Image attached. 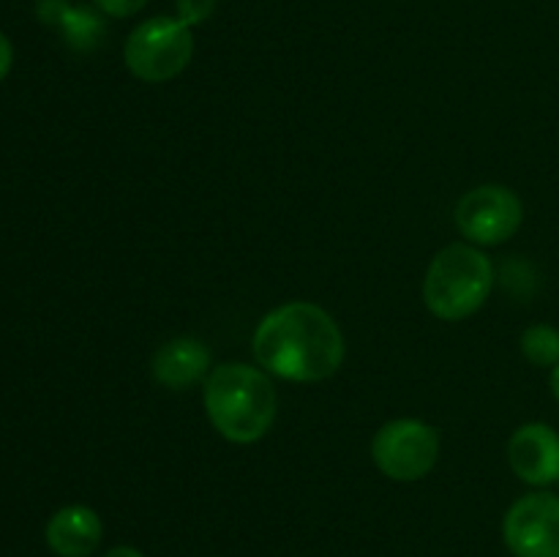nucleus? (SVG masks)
Returning <instances> with one entry per match:
<instances>
[{"label": "nucleus", "instance_id": "f257e3e1", "mask_svg": "<svg viewBox=\"0 0 559 557\" xmlns=\"http://www.w3.org/2000/svg\"><path fill=\"white\" fill-rule=\"evenodd\" d=\"M254 358L267 375L289 382H320L344 364V333L322 306L289 300L267 311L257 325Z\"/></svg>", "mask_w": 559, "mask_h": 557}, {"label": "nucleus", "instance_id": "f03ea898", "mask_svg": "<svg viewBox=\"0 0 559 557\" xmlns=\"http://www.w3.org/2000/svg\"><path fill=\"white\" fill-rule=\"evenodd\" d=\"M202 399L213 429L238 446L262 440L278 413V393L271 377L249 364L216 366L207 375Z\"/></svg>", "mask_w": 559, "mask_h": 557}, {"label": "nucleus", "instance_id": "7ed1b4c3", "mask_svg": "<svg viewBox=\"0 0 559 557\" xmlns=\"http://www.w3.org/2000/svg\"><path fill=\"white\" fill-rule=\"evenodd\" d=\"M495 289V265L473 244H451L435 254L424 276V304L445 322L475 315Z\"/></svg>", "mask_w": 559, "mask_h": 557}, {"label": "nucleus", "instance_id": "20e7f679", "mask_svg": "<svg viewBox=\"0 0 559 557\" xmlns=\"http://www.w3.org/2000/svg\"><path fill=\"white\" fill-rule=\"evenodd\" d=\"M194 58L191 27L178 16H153L129 33L123 47L126 69L142 82H169Z\"/></svg>", "mask_w": 559, "mask_h": 557}, {"label": "nucleus", "instance_id": "39448f33", "mask_svg": "<svg viewBox=\"0 0 559 557\" xmlns=\"http://www.w3.org/2000/svg\"><path fill=\"white\" fill-rule=\"evenodd\" d=\"M371 459L391 481H420L440 459V431L420 418L388 420L371 440Z\"/></svg>", "mask_w": 559, "mask_h": 557}, {"label": "nucleus", "instance_id": "423d86ee", "mask_svg": "<svg viewBox=\"0 0 559 557\" xmlns=\"http://www.w3.org/2000/svg\"><path fill=\"white\" fill-rule=\"evenodd\" d=\"M456 227L469 244L475 246H500L519 233L524 222V205L519 194L508 186L486 183L469 189L459 200Z\"/></svg>", "mask_w": 559, "mask_h": 557}, {"label": "nucleus", "instance_id": "0eeeda50", "mask_svg": "<svg viewBox=\"0 0 559 557\" xmlns=\"http://www.w3.org/2000/svg\"><path fill=\"white\" fill-rule=\"evenodd\" d=\"M502 538L513 557H559V495L519 497L502 519Z\"/></svg>", "mask_w": 559, "mask_h": 557}, {"label": "nucleus", "instance_id": "6e6552de", "mask_svg": "<svg viewBox=\"0 0 559 557\" xmlns=\"http://www.w3.org/2000/svg\"><path fill=\"white\" fill-rule=\"evenodd\" d=\"M508 464L530 486L559 481V431L549 424H524L508 440Z\"/></svg>", "mask_w": 559, "mask_h": 557}, {"label": "nucleus", "instance_id": "1a4fd4ad", "mask_svg": "<svg viewBox=\"0 0 559 557\" xmlns=\"http://www.w3.org/2000/svg\"><path fill=\"white\" fill-rule=\"evenodd\" d=\"M47 546L58 557H91L104 538L102 517L91 506H63L44 530Z\"/></svg>", "mask_w": 559, "mask_h": 557}, {"label": "nucleus", "instance_id": "9d476101", "mask_svg": "<svg viewBox=\"0 0 559 557\" xmlns=\"http://www.w3.org/2000/svg\"><path fill=\"white\" fill-rule=\"evenodd\" d=\"M153 377L169 391H186L211 375V349L200 339H169L153 355Z\"/></svg>", "mask_w": 559, "mask_h": 557}, {"label": "nucleus", "instance_id": "9b49d317", "mask_svg": "<svg viewBox=\"0 0 559 557\" xmlns=\"http://www.w3.org/2000/svg\"><path fill=\"white\" fill-rule=\"evenodd\" d=\"M55 27H58L60 36L66 38V44H69L71 49H76V52H91V49H96L98 42L104 38L102 14L87 9V5H69Z\"/></svg>", "mask_w": 559, "mask_h": 557}, {"label": "nucleus", "instance_id": "f8f14e48", "mask_svg": "<svg viewBox=\"0 0 559 557\" xmlns=\"http://www.w3.org/2000/svg\"><path fill=\"white\" fill-rule=\"evenodd\" d=\"M519 347H522L524 358L533 366L540 369H555L559 364V331L549 322H535L519 339Z\"/></svg>", "mask_w": 559, "mask_h": 557}, {"label": "nucleus", "instance_id": "ddd939ff", "mask_svg": "<svg viewBox=\"0 0 559 557\" xmlns=\"http://www.w3.org/2000/svg\"><path fill=\"white\" fill-rule=\"evenodd\" d=\"M218 0H175V9H178V20L183 25L197 27L202 22H207L216 11Z\"/></svg>", "mask_w": 559, "mask_h": 557}, {"label": "nucleus", "instance_id": "4468645a", "mask_svg": "<svg viewBox=\"0 0 559 557\" xmlns=\"http://www.w3.org/2000/svg\"><path fill=\"white\" fill-rule=\"evenodd\" d=\"M93 3H96V9L102 11V14L123 20V16H134L136 11L145 9L147 0H93Z\"/></svg>", "mask_w": 559, "mask_h": 557}, {"label": "nucleus", "instance_id": "2eb2a0df", "mask_svg": "<svg viewBox=\"0 0 559 557\" xmlns=\"http://www.w3.org/2000/svg\"><path fill=\"white\" fill-rule=\"evenodd\" d=\"M69 0H36V14L44 25H58L63 11L69 9Z\"/></svg>", "mask_w": 559, "mask_h": 557}, {"label": "nucleus", "instance_id": "dca6fc26", "mask_svg": "<svg viewBox=\"0 0 559 557\" xmlns=\"http://www.w3.org/2000/svg\"><path fill=\"white\" fill-rule=\"evenodd\" d=\"M11 63H14V47H11L5 33H0V82H3V76L11 71Z\"/></svg>", "mask_w": 559, "mask_h": 557}, {"label": "nucleus", "instance_id": "f3484780", "mask_svg": "<svg viewBox=\"0 0 559 557\" xmlns=\"http://www.w3.org/2000/svg\"><path fill=\"white\" fill-rule=\"evenodd\" d=\"M104 557H145V555H142V552L136 549V546L120 544V546H112V549H109Z\"/></svg>", "mask_w": 559, "mask_h": 557}, {"label": "nucleus", "instance_id": "a211bd4d", "mask_svg": "<svg viewBox=\"0 0 559 557\" xmlns=\"http://www.w3.org/2000/svg\"><path fill=\"white\" fill-rule=\"evenodd\" d=\"M549 386H551V393H555V399L559 402V364L551 369V377H549Z\"/></svg>", "mask_w": 559, "mask_h": 557}]
</instances>
